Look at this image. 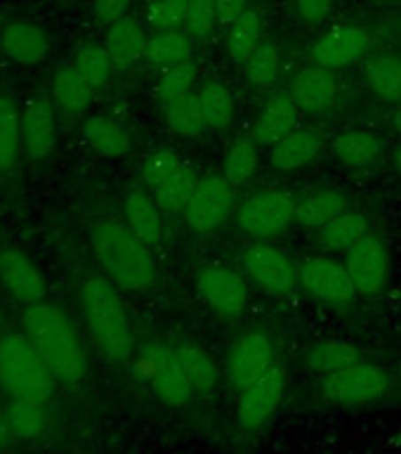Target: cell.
Wrapping results in <instances>:
<instances>
[{"label":"cell","instance_id":"cell-16","mask_svg":"<svg viewBox=\"0 0 401 454\" xmlns=\"http://www.w3.org/2000/svg\"><path fill=\"white\" fill-rule=\"evenodd\" d=\"M241 261L246 265L248 275L272 296H286L296 289V268L281 251L258 244V247H248Z\"/></svg>","mask_w":401,"mask_h":454},{"label":"cell","instance_id":"cell-18","mask_svg":"<svg viewBox=\"0 0 401 454\" xmlns=\"http://www.w3.org/2000/svg\"><path fill=\"white\" fill-rule=\"evenodd\" d=\"M0 50L10 62L35 67L50 52V35L35 21H12L0 31Z\"/></svg>","mask_w":401,"mask_h":454},{"label":"cell","instance_id":"cell-32","mask_svg":"<svg viewBox=\"0 0 401 454\" xmlns=\"http://www.w3.org/2000/svg\"><path fill=\"white\" fill-rule=\"evenodd\" d=\"M197 170L191 168L189 163H180L166 180L154 190V197L161 206V211L180 213L184 206L189 204L191 194L197 190Z\"/></svg>","mask_w":401,"mask_h":454},{"label":"cell","instance_id":"cell-13","mask_svg":"<svg viewBox=\"0 0 401 454\" xmlns=\"http://www.w3.org/2000/svg\"><path fill=\"white\" fill-rule=\"evenodd\" d=\"M198 291L212 310L222 317H239L246 310L248 286L236 270L222 265H208L198 275Z\"/></svg>","mask_w":401,"mask_h":454},{"label":"cell","instance_id":"cell-28","mask_svg":"<svg viewBox=\"0 0 401 454\" xmlns=\"http://www.w3.org/2000/svg\"><path fill=\"white\" fill-rule=\"evenodd\" d=\"M21 152V109L14 99L0 95V173H12Z\"/></svg>","mask_w":401,"mask_h":454},{"label":"cell","instance_id":"cell-6","mask_svg":"<svg viewBox=\"0 0 401 454\" xmlns=\"http://www.w3.org/2000/svg\"><path fill=\"white\" fill-rule=\"evenodd\" d=\"M296 206L293 197L281 190L258 192L239 208V227L248 237L269 239L296 220Z\"/></svg>","mask_w":401,"mask_h":454},{"label":"cell","instance_id":"cell-39","mask_svg":"<svg viewBox=\"0 0 401 454\" xmlns=\"http://www.w3.org/2000/svg\"><path fill=\"white\" fill-rule=\"evenodd\" d=\"M260 161L258 142L253 137H239L227 147L225 156V177L232 184H243L253 177Z\"/></svg>","mask_w":401,"mask_h":454},{"label":"cell","instance_id":"cell-44","mask_svg":"<svg viewBox=\"0 0 401 454\" xmlns=\"http://www.w3.org/2000/svg\"><path fill=\"white\" fill-rule=\"evenodd\" d=\"M180 163L182 161H180L170 149H158L154 154H149L147 159H144V163H142V183H144V187H149V190H156V187L180 166Z\"/></svg>","mask_w":401,"mask_h":454},{"label":"cell","instance_id":"cell-50","mask_svg":"<svg viewBox=\"0 0 401 454\" xmlns=\"http://www.w3.org/2000/svg\"><path fill=\"white\" fill-rule=\"evenodd\" d=\"M395 168H397V173L401 176V142L395 147Z\"/></svg>","mask_w":401,"mask_h":454},{"label":"cell","instance_id":"cell-21","mask_svg":"<svg viewBox=\"0 0 401 454\" xmlns=\"http://www.w3.org/2000/svg\"><path fill=\"white\" fill-rule=\"evenodd\" d=\"M147 41L149 38L140 21L130 20V17H123L106 27L104 48L116 69H130L137 59H142Z\"/></svg>","mask_w":401,"mask_h":454},{"label":"cell","instance_id":"cell-51","mask_svg":"<svg viewBox=\"0 0 401 454\" xmlns=\"http://www.w3.org/2000/svg\"><path fill=\"white\" fill-rule=\"evenodd\" d=\"M395 123H397V128H399V133H401V109H397V112H395Z\"/></svg>","mask_w":401,"mask_h":454},{"label":"cell","instance_id":"cell-14","mask_svg":"<svg viewBox=\"0 0 401 454\" xmlns=\"http://www.w3.org/2000/svg\"><path fill=\"white\" fill-rule=\"evenodd\" d=\"M232 183L225 176L198 180L189 204L184 206V220L198 232L215 230L227 218V213L232 208Z\"/></svg>","mask_w":401,"mask_h":454},{"label":"cell","instance_id":"cell-34","mask_svg":"<svg viewBox=\"0 0 401 454\" xmlns=\"http://www.w3.org/2000/svg\"><path fill=\"white\" fill-rule=\"evenodd\" d=\"M262 38V20L260 12L248 7L239 20L232 24L229 38H227V52L232 57L234 64H246V59L260 45Z\"/></svg>","mask_w":401,"mask_h":454},{"label":"cell","instance_id":"cell-36","mask_svg":"<svg viewBox=\"0 0 401 454\" xmlns=\"http://www.w3.org/2000/svg\"><path fill=\"white\" fill-rule=\"evenodd\" d=\"M371 90L385 102H401V59L392 55L371 57L366 64Z\"/></svg>","mask_w":401,"mask_h":454},{"label":"cell","instance_id":"cell-25","mask_svg":"<svg viewBox=\"0 0 401 454\" xmlns=\"http://www.w3.org/2000/svg\"><path fill=\"white\" fill-rule=\"evenodd\" d=\"M333 152L338 156V161L350 170H366L381 159L382 140L374 133L350 130L333 140Z\"/></svg>","mask_w":401,"mask_h":454},{"label":"cell","instance_id":"cell-15","mask_svg":"<svg viewBox=\"0 0 401 454\" xmlns=\"http://www.w3.org/2000/svg\"><path fill=\"white\" fill-rule=\"evenodd\" d=\"M371 38L361 27L343 24L331 31H326L314 45H312V62L324 69H345L350 64L359 62L368 52Z\"/></svg>","mask_w":401,"mask_h":454},{"label":"cell","instance_id":"cell-20","mask_svg":"<svg viewBox=\"0 0 401 454\" xmlns=\"http://www.w3.org/2000/svg\"><path fill=\"white\" fill-rule=\"evenodd\" d=\"M123 215L127 227L140 237L147 247H156L163 239L161 206L149 190L135 184L123 194Z\"/></svg>","mask_w":401,"mask_h":454},{"label":"cell","instance_id":"cell-29","mask_svg":"<svg viewBox=\"0 0 401 454\" xmlns=\"http://www.w3.org/2000/svg\"><path fill=\"white\" fill-rule=\"evenodd\" d=\"M92 92V85L73 67H64L52 78V99L71 116H78L90 106Z\"/></svg>","mask_w":401,"mask_h":454},{"label":"cell","instance_id":"cell-19","mask_svg":"<svg viewBox=\"0 0 401 454\" xmlns=\"http://www.w3.org/2000/svg\"><path fill=\"white\" fill-rule=\"evenodd\" d=\"M290 99L296 102L297 109L307 114H324L338 99V81L331 69L324 67H310L303 69L290 83Z\"/></svg>","mask_w":401,"mask_h":454},{"label":"cell","instance_id":"cell-42","mask_svg":"<svg viewBox=\"0 0 401 454\" xmlns=\"http://www.w3.org/2000/svg\"><path fill=\"white\" fill-rule=\"evenodd\" d=\"M197 64L189 62V59L175 64V67H168L156 83V98L161 99L163 105H168L173 99L189 95L191 85L197 81Z\"/></svg>","mask_w":401,"mask_h":454},{"label":"cell","instance_id":"cell-5","mask_svg":"<svg viewBox=\"0 0 401 454\" xmlns=\"http://www.w3.org/2000/svg\"><path fill=\"white\" fill-rule=\"evenodd\" d=\"M389 386H392V379L385 369L361 362L350 369H343L338 374L324 376L321 395L340 407H357V404H368L385 397Z\"/></svg>","mask_w":401,"mask_h":454},{"label":"cell","instance_id":"cell-48","mask_svg":"<svg viewBox=\"0 0 401 454\" xmlns=\"http://www.w3.org/2000/svg\"><path fill=\"white\" fill-rule=\"evenodd\" d=\"M220 24H234L248 10V0H215Z\"/></svg>","mask_w":401,"mask_h":454},{"label":"cell","instance_id":"cell-31","mask_svg":"<svg viewBox=\"0 0 401 454\" xmlns=\"http://www.w3.org/2000/svg\"><path fill=\"white\" fill-rule=\"evenodd\" d=\"M347 197L335 190L314 192L296 206V220L303 227H324L340 213H345Z\"/></svg>","mask_w":401,"mask_h":454},{"label":"cell","instance_id":"cell-23","mask_svg":"<svg viewBox=\"0 0 401 454\" xmlns=\"http://www.w3.org/2000/svg\"><path fill=\"white\" fill-rule=\"evenodd\" d=\"M319 152H321V137L314 130H307V128L290 130L272 149V166L283 173L297 170L314 161Z\"/></svg>","mask_w":401,"mask_h":454},{"label":"cell","instance_id":"cell-40","mask_svg":"<svg viewBox=\"0 0 401 454\" xmlns=\"http://www.w3.org/2000/svg\"><path fill=\"white\" fill-rule=\"evenodd\" d=\"M279 69H281V48L274 41L260 43L243 64L246 78L258 88H272L279 76Z\"/></svg>","mask_w":401,"mask_h":454},{"label":"cell","instance_id":"cell-4","mask_svg":"<svg viewBox=\"0 0 401 454\" xmlns=\"http://www.w3.org/2000/svg\"><path fill=\"white\" fill-rule=\"evenodd\" d=\"M0 390L10 400L45 404L55 395V376L50 374L48 364L24 332L0 336Z\"/></svg>","mask_w":401,"mask_h":454},{"label":"cell","instance_id":"cell-12","mask_svg":"<svg viewBox=\"0 0 401 454\" xmlns=\"http://www.w3.org/2000/svg\"><path fill=\"white\" fill-rule=\"evenodd\" d=\"M300 282L305 284V289L310 291L312 296L331 305L350 303L359 294L345 265H340L331 258H324V255L307 258L300 265Z\"/></svg>","mask_w":401,"mask_h":454},{"label":"cell","instance_id":"cell-38","mask_svg":"<svg viewBox=\"0 0 401 454\" xmlns=\"http://www.w3.org/2000/svg\"><path fill=\"white\" fill-rule=\"evenodd\" d=\"M166 106V123L182 137H197L205 130V119L198 105V95H182Z\"/></svg>","mask_w":401,"mask_h":454},{"label":"cell","instance_id":"cell-22","mask_svg":"<svg viewBox=\"0 0 401 454\" xmlns=\"http://www.w3.org/2000/svg\"><path fill=\"white\" fill-rule=\"evenodd\" d=\"M297 105L290 99V95H276L262 109L253 126V140L258 145H272L286 137L296 128Z\"/></svg>","mask_w":401,"mask_h":454},{"label":"cell","instance_id":"cell-2","mask_svg":"<svg viewBox=\"0 0 401 454\" xmlns=\"http://www.w3.org/2000/svg\"><path fill=\"white\" fill-rule=\"evenodd\" d=\"M90 248L112 284L127 294L147 291L156 282V261L149 247L116 220H99L90 230Z\"/></svg>","mask_w":401,"mask_h":454},{"label":"cell","instance_id":"cell-47","mask_svg":"<svg viewBox=\"0 0 401 454\" xmlns=\"http://www.w3.org/2000/svg\"><path fill=\"white\" fill-rule=\"evenodd\" d=\"M297 12L303 14L305 21H324L333 10V0H296Z\"/></svg>","mask_w":401,"mask_h":454},{"label":"cell","instance_id":"cell-33","mask_svg":"<svg viewBox=\"0 0 401 454\" xmlns=\"http://www.w3.org/2000/svg\"><path fill=\"white\" fill-rule=\"evenodd\" d=\"M177 362L182 364L184 374L189 379L191 388L198 393H208L218 383V367L204 348L197 343H182L175 348Z\"/></svg>","mask_w":401,"mask_h":454},{"label":"cell","instance_id":"cell-49","mask_svg":"<svg viewBox=\"0 0 401 454\" xmlns=\"http://www.w3.org/2000/svg\"><path fill=\"white\" fill-rule=\"evenodd\" d=\"M10 442H12V435H10V428H7L5 411L0 410V452H3Z\"/></svg>","mask_w":401,"mask_h":454},{"label":"cell","instance_id":"cell-10","mask_svg":"<svg viewBox=\"0 0 401 454\" xmlns=\"http://www.w3.org/2000/svg\"><path fill=\"white\" fill-rule=\"evenodd\" d=\"M345 268L359 294L364 296L381 294L389 277V254L385 241L375 234H366L347 251Z\"/></svg>","mask_w":401,"mask_h":454},{"label":"cell","instance_id":"cell-26","mask_svg":"<svg viewBox=\"0 0 401 454\" xmlns=\"http://www.w3.org/2000/svg\"><path fill=\"white\" fill-rule=\"evenodd\" d=\"M307 367L321 376L338 374L343 369H350L354 364L364 362V355L357 346L347 340H319L307 350Z\"/></svg>","mask_w":401,"mask_h":454},{"label":"cell","instance_id":"cell-27","mask_svg":"<svg viewBox=\"0 0 401 454\" xmlns=\"http://www.w3.org/2000/svg\"><path fill=\"white\" fill-rule=\"evenodd\" d=\"M3 411H5L10 435L17 442H34L48 428L45 403H35V400H10Z\"/></svg>","mask_w":401,"mask_h":454},{"label":"cell","instance_id":"cell-46","mask_svg":"<svg viewBox=\"0 0 401 454\" xmlns=\"http://www.w3.org/2000/svg\"><path fill=\"white\" fill-rule=\"evenodd\" d=\"M133 0H92V17L99 21V24H113V21L127 17V7H130Z\"/></svg>","mask_w":401,"mask_h":454},{"label":"cell","instance_id":"cell-41","mask_svg":"<svg viewBox=\"0 0 401 454\" xmlns=\"http://www.w3.org/2000/svg\"><path fill=\"white\" fill-rule=\"evenodd\" d=\"M198 105H201L208 128H225L232 123L234 99L225 83L211 81L208 85H204V90L198 92Z\"/></svg>","mask_w":401,"mask_h":454},{"label":"cell","instance_id":"cell-8","mask_svg":"<svg viewBox=\"0 0 401 454\" xmlns=\"http://www.w3.org/2000/svg\"><path fill=\"white\" fill-rule=\"evenodd\" d=\"M0 286L21 308L42 303L48 296V286H45L41 268L19 247L0 248Z\"/></svg>","mask_w":401,"mask_h":454},{"label":"cell","instance_id":"cell-1","mask_svg":"<svg viewBox=\"0 0 401 454\" xmlns=\"http://www.w3.org/2000/svg\"><path fill=\"white\" fill-rule=\"evenodd\" d=\"M21 332L34 343L55 381L73 386L88 374V355L76 325L55 303H35L21 312Z\"/></svg>","mask_w":401,"mask_h":454},{"label":"cell","instance_id":"cell-17","mask_svg":"<svg viewBox=\"0 0 401 454\" xmlns=\"http://www.w3.org/2000/svg\"><path fill=\"white\" fill-rule=\"evenodd\" d=\"M21 140L28 161L50 159L57 147V116L48 99H31L21 109Z\"/></svg>","mask_w":401,"mask_h":454},{"label":"cell","instance_id":"cell-52","mask_svg":"<svg viewBox=\"0 0 401 454\" xmlns=\"http://www.w3.org/2000/svg\"><path fill=\"white\" fill-rule=\"evenodd\" d=\"M399 374H401V364H399Z\"/></svg>","mask_w":401,"mask_h":454},{"label":"cell","instance_id":"cell-24","mask_svg":"<svg viewBox=\"0 0 401 454\" xmlns=\"http://www.w3.org/2000/svg\"><path fill=\"white\" fill-rule=\"evenodd\" d=\"M85 145L99 156L116 159L130 149V133L112 116H90L83 126Z\"/></svg>","mask_w":401,"mask_h":454},{"label":"cell","instance_id":"cell-3","mask_svg":"<svg viewBox=\"0 0 401 454\" xmlns=\"http://www.w3.org/2000/svg\"><path fill=\"white\" fill-rule=\"evenodd\" d=\"M85 326L99 353L113 362L133 357V329L120 289L104 275H88L78 289Z\"/></svg>","mask_w":401,"mask_h":454},{"label":"cell","instance_id":"cell-11","mask_svg":"<svg viewBox=\"0 0 401 454\" xmlns=\"http://www.w3.org/2000/svg\"><path fill=\"white\" fill-rule=\"evenodd\" d=\"M286 393V372L281 367H274L272 372L251 383L248 388L241 390L239 404H236V417L239 424L246 431L260 428L274 417V411L279 410V404Z\"/></svg>","mask_w":401,"mask_h":454},{"label":"cell","instance_id":"cell-7","mask_svg":"<svg viewBox=\"0 0 401 454\" xmlns=\"http://www.w3.org/2000/svg\"><path fill=\"white\" fill-rule=\"evenodd\" d=\"M140 364L154 393L163 403L170 407H182L189 403L194 388L184 374L182 364L177 362L175 350H170L168 346H161V343L147 346L142 350Z\"/></svg>","mask_w":401,"mask_h":454},{"label":"cell","instance_id":"cell-37","mask_svg":"<svg viewBox=\"0 0 401 454\" xmlns=\"http://www.w3.org/2000/svg\"><path fill=\"white\" fill-rule=\"evenodd\" d=\"M144 57L154 67H175L180 62H187L191 57V43L189 38H184L177 31H158L154 38H149L147 48H144Z\"/></svg>","mask_w":401,"mask_h":454},{"label":"cell","instance_id":"cell-30","mask_svg":"<svg viewBox=\"0 0 401 454\" xmlns=\"http://www.w3.org/2000/svg\"><path fill=\"white\" fill-rule=\"evenodd\" d=\"M368 234V223L361 213H340L338 218L319 227V244L326 251H350Z\"/></svg>","mask_w":401,"mask_h":454},{"label":"cell","instance_id":"cell-43","mask_svg":"<svg viewBox=\"0 0 401 454\" xmlns=\"http://www.w3.org/2000/svg\"><path fill=\"white\" fill-rule=\"evenodd\" d=\"M187 3L189 0H154L147 12L149 27L156 31H175L187 21Z\"/></svg>","mask_w":401,"mask_h":454},{"label":"cell","instance_id":"cell-35","mask_svg":"<svg viewBox=\"0 0 401 454\" xmlns=\"http://www.w3.org/2000/svg\"><path fill=\"white\" fill-rule=\"evenodd\" d=\"M71 67L92 85V90L104 88L109 76H112V71L116 69L102 43H83V45H78L76 52H73V59H71Z\"/></svg>","mask_w":401,"mask_h":454},{"label":"cell","instance_id":"cell-45","mask_svg":"<svg viewBox=\"0 0 401 454\" xmlns=\"http://www.w3.org/2000/svg\"><path fill=\"white\" fill-rule=\"evenodd\" d=\"M218 21L215 0H189L187 3V28L198 41H205L212 34Z\"/></svg>","mask_w":401,"mask_h":454},{"label":"cell","instance_id":"cell-9","mask_svg":"<svg viewBox=\"0 0 401 454\" xmlns=\"http://www.w3.org/2000/svg\"><path fill=\"white\" fill-rule=\"evenodd\" d=\"M274 367V343L262 332H248L239 336L227 355V374L239 390L248 388Z\"/></svg>","mask_w":401,"mask_h":454}]
</instances>
